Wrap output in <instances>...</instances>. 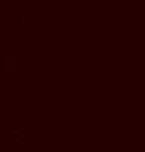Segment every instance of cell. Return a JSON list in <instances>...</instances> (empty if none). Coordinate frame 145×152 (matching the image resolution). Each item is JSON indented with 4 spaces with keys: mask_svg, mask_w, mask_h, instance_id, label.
I'll use <instances>...</instances> for the list:
<instances>
[{
    "mask_svg": "<svg viewBox=\"0 0 145 152\" xmlns=\"http://www.w3.org/2000/svg\"><path fill=\"white\" fill-rule=\"evenodd\" d=\"M3 70L6 73L10 72V57H3Z\"/></svg>",
    "mask_w": 145,
    "mask_h": 152,
    "instance_id": "7a4b0ae2",
    "label": "cell"
},
{
    "mask_svg": "<svg viewBox=\"0 0 145 152\" xmlns=\"http://www.w3.org/2000/svg\"><path fill=\"white\" fill-rule=\"evenodd\" d=\"M12 23L15 25V26H19V25H24V22H25V9H15L13 12H12Z\"/></svg>",
    "mask_w": 145,
    "mask_h": 152,
    "instance_id": "6da1fadb",
    "label": "cell"
},
{
    "mask_svg": "<svg viewBox=\"0 0 145 152\" xmlns=\"http://www.w3.org/2000/svg\"><path fill=\"white\" fill-rule=\"evenodd\" d=\"M9 133H10V134H21V133H24V129H22V127H19V129H12Z\"/></svg>",
    "mask_w": 145,
    "mask_h": 152,
    "instance_id": "277c9868",
    "label": "cell"
},
{
    "mask_svg": "<svg viewBox=\"0 0 145 152\" xmlns=\"http://www.w3.org/2000/svg\"><path fill=\"white\" fill-rule=\"evenodd\" d=\"M22 139H24V134L22 133L21 134H10V140H13V142H19Z\"/></svg>",
    "mask_w": 145,
    "mask_h": 152,
    "instance_id": "3957f363",
    "label": "cell"
}]
</instances>
